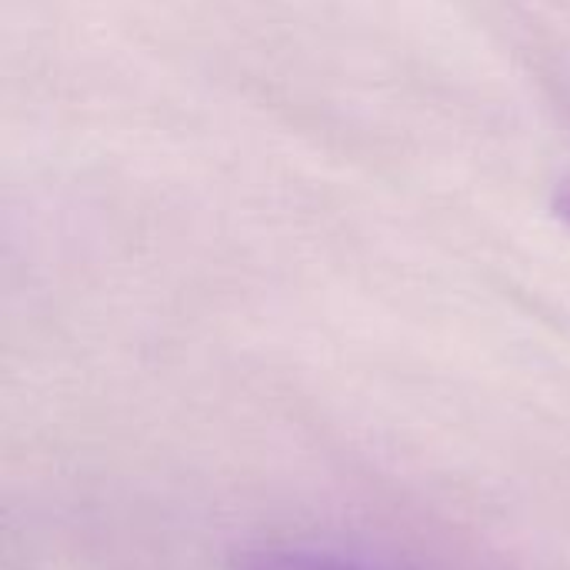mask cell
Returning a JSON list of instances; mask_svg holds the SVG:
<instances>
[{"label": "cell", "instance_id": "obj_1", "mask_svg": "<svg viewBox=\"0 0 570 570\" xmlns=\"http://www.w3.org/2000/svg\"><path fill=\"white\" fill-rule=\"evenodd\" d=\"M244 570H371L354 564V561H344V558H334V554H324V551H257L244 561Z\"/></svg>", "mask_w": 570, "mask_h": 570}]
</instances>
